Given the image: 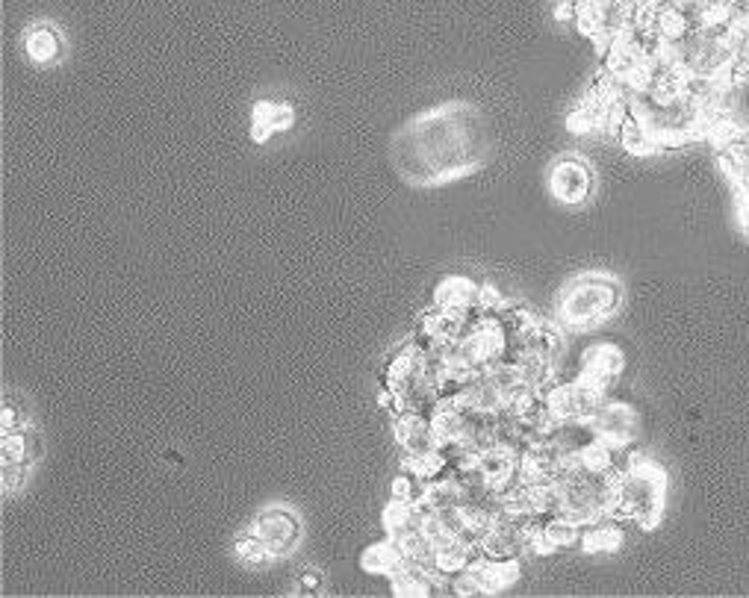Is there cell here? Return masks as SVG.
Returning <instances> with one entry per match:
<instances>
[{
	"label": "cell",
	"instance_id": "1",
	"mask_svg": "<svg viewBox=\"0 0 749 598\" xmlns=\"http://www.w3.org/2000/svg\"><path fill=\"white\" fill-rule=\"evenodd\" d=\"M490 151L484 118L472 107L437 109L410 121L393 145L399 172L413 184H437L476 168Z\"/></svg>",
	"mask_w": 749,
	"mask_h": 598
},
{
	"label": "cell",
	"instance_id": "2",
	"mask_svg": "<svg viewBox=\"0 0 749 598\" xmlns=\"http://www.w3.org/2000/svg\"><path fill=\"white\" fill-rule=\"evenodd\" d=\"M620 307V283L605 274H587V278L573 280L561 295V319L570 328H584L596 325L611 316Z\"/></svg>",
	"mask_w": 749,
	"mask_h": 598
},
{
	"label": "cell",
	"instance_id": "3",
	"mask_svg": "<svg viewBox=\"0 0 749 598\" xmlns=\"http://www.w3.org/2000/svg\"><path fill=\"white\" fill-rule=\"evenodd\" d=\"M549 186L558 201L582 203L594 192V172H590V165L578 163V160H561L552 168Z\"/></svg>",
	"mask_w": 749,
	"mask_h": 598
},
{
	"label": "cell",
	"instance_id": "4",
	"mask_svg": "<svg viewBox=\"0 0 749 598\" xmlns=\"http://www.w3.org/2000/svg\"><path fill=\"white\" fill-rule=\"evenodd\" d=\"M587 425L594 427V434L608 443L611 448H620L632 439L634 434V413L625 404H617V401H605L599 410H596Z\"/></svg>",
	"mask_w": 749,
	"mask_h": 598
},
{
	"label": "cell",
	"instance_id": "5",
	"mask_svg": "<svg viewBox=\"0 0 749 598\" xmlns=\"http://www.w3.org/2000/svg\"><path fill=\"white\" fill-rule=\"evenodd\" d=\"M251 533L257 540L264 542L269 554H283V551L292 549V542L299 540V521L292 519L290 513L283 511H269L264 513L260 519L254 521Z\"/></svg>",
	"mask_w": 749,
	"mask_h": 598
},
{
	"label": "cell",
	"instance_id": "6",
	"mask_svg": "<svg viewBox=\"0 0 749 598\" xmlns=\"http://www.w3.org/2000/svg\"><path fill=\"white\" fill-rule=\"evenodd\" d=\"M620 368H623V354L611 345H599L584 354L582 377L608 389V384H613V377L620 375Z\"/></svg>",
	"mask_w": 749,
	"mask_h": 598
},
{
	"label": "cell",
	"instance_id": "7",
	"mask_svg": "<svg viewBox=\"0 0 749 598\" xmlns=\"http://www.w3.org/2000/svg\"><path fill=\"white\" fill-rule=\"evenodd\" d=\"M363 570L366 572H378V575H396V572L405 566V558H401V549L396 540L378 542L372 549L363 551Z\"/></svg>",
	"mask_w": 749,
	"mask_h": 598
},
{
	"label": "cell",
	"instance_id": "8",
	"mask_svg": "<svg viewBox=\"0 0 749 598\" xmlns=\"http://www.w3.org/2000/svg\"><path fill=\"white\" fill-rule=\"evenodd\" d=\"M472 304H478V292L469 280H446V283H440V309H448V313H460V316H464V309H469Z\"/></svg>",
	"mask_w": 749,
	"mask_h": 598
},
{
	"label": "cell",
	"instance_id": "9",
	"mask_svg": "<svg viewBox=\"0 0 749 598\" xmlns=\"http://www.w3.org/2000/svg\"><path fill=\"white\" fill-rule=\"evenodd\" d=\"M290 107H278V104H257L254 107V139L257 142H266L274 130L281 127H290Z\"/></svg>",
	"mask_w": 749,
	"mask_h": 598
},
{
	"label": "cell",
	"instance_id": "10",
	"mask_svg": "<svg viewBox=\"0 0 749 598\" xmlns=\"http://www.w3.org/2000/svg\"><path fill=\"white\" fill-rule=\"evenodd\" d=\"M582 546L590 554H596V551H617L623 546V531L617 525H611V519L602 521V525H590L587 531H582Z\"/></svg>",
	"mask_w": 749,
	"mask_h": 598
},
{
	"label": "cell",
	"instance_id": "11",
	"mask_svg": "<svg viewBox=\"0 0 749 598\" xmlns=\"http://www.w3.org/2000/svg\"><path fill=\"white\" fill-rule=\"evenodd\" d=\"M27 54L36 59V62H50V59L59 54L57 33H54V30H48V27L36 30V33H30Z\"/></svg>",
	"mask_w": 749,
	"mask_h": 598
},
{
	"label": "cell",
	"instance_id": "12",
	"mask_svg": "<svg viewBox=\"0 0 749 598\" xmlns=\"http://www.w3.org/2000/svg\"><path fill=\"white\" fill-rule=\"evenodd\" d=\"M30 454V443L24 434H3V466H24Z\"/></svg>",
	"mask_w": 749,
	"mask_h": 598
},
{
	"label": "cell",
	"instance_id": "13",
	"mask_svg": "<svg viewBox=\"0 0 749 598\" xmlns=\"http://www.w3.org/2000/svg\"><path fill=\"white\" fill-rule=\"evenodd\" d=\"M236 554H239V560H245V563H264L266 558H272L269 554V549H266L264 542L257 540V537H243V540L236 542Z\"/></svg>",
	"mask_w": 749,
	"mask_h": 598
},
{
	"label": "cell",
	"instance_id": "14",
	"mask_svg": "<svg viewBox=\"0 0 749 598\" xmlns=\"http://www.w3.org/2000/svg\"><path fill=\"white\" fill-rule=\"evenodd\" d=\"M417 481L408 474H399L396 481H393V499H399V502H413L417 499Z\"/></svg>",
	"mask_w": 749,
	"mask_h": 598
},
{
	"label": "cell",
	"instance_id": "15",
	"mask_svg": "<svg viewBox=\"0 0 749 598\" xmlns=\"http://www.w3.org/2000/svg\"><path fill=\"white\" fill-rule=\"evenodd\" d=\"M12 431H15V410L3 407V434H12Z\"/></svg>",
	"mask_w": 749,
	"mask_h": 598
},
{
	"label": "cell",
	"instance_id": "16",
	"mask_svg": "<svg viewBox=\"0 0 749 598\" xmlns=\"http://www.w3.org/2000/svg\"><path fill=\"white\" fill-rule=\"evenodd\" d=\"M744 224H747V231H749V207L744 210Z\"/></svg>",
	"mask_w": 749,
	"mask_h": 598
}]
</instances>
